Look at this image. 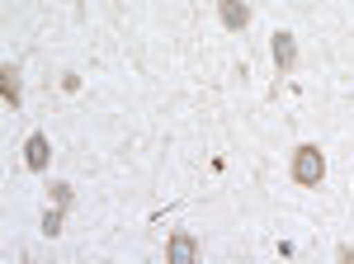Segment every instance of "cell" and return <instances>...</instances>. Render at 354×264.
Segmentation results:
<instances>
[{"instance_id": "obj_7", "label": "cell", "mask_w": 354, "mask_h": 264, "mask_svg": "<svg viewBox=\"0 0 354 264\" xmlns=\"http://www.w3.org/2000/svg\"><path fill=\"white\" fill-rule=\"evenodd\" d=\"M62 212L66 208H57V203L43 212V236H62Z\"/></svg>"}, {"instance_id": "obj_5", "label": "cell", "mask_w": 354, "mask_h": 264, "mask_svg": "<svg viewBox=\"0 0 354 264\" xmlns=\"http://www.w3.org/2000/svg\"><path fill=\"white\" fill-rule=\"evenodd\" d=\"M218 19H222V28L245 33V24H250V5H245V0H218Z\"/></svg>"}, {"instance_id": "obj_8", "label": "cell", "mask_w": 354, "mask_h": 264, "mask_svg": "<svg viewBox=\"0 0 354 264\" xmlns=\"http://www.w3.org/2000/svg\"><path fill=\"white\" fill-rule=\"evenodd\" d=\"M71 198H76V189L66 185V180H57V185H53V203H57V208H71Z\"/></svg>"}, {"instance_id": "obj_4", "label": "cell", "mask_w": 354, "mask_h": 264, "mask_svg": "<svg viewBox=\"0 0 354 264\" xmlns=\"http://www.w3.org/2000/svg\"><path fill=\"white\" fill-rule=\"evenodd\" d=\"M165 260L170 264H194L198 260V241H194L189 232H175V236L165 241Z\"/></svg>"}, {"instance_id": "obj_9", "label": "cell", "mask_w": 354, "mask_h": 264, "mask_svg": "<svg viewBox=\"0 0 354 264\" xmlns=\"http://www.w3.org/2000/svg\"><path fill=\"white\" fill-rule=\"evenodd\" d=\"M335 255H340V260H345V264H354V245H340Z\"/></svg>"}, {"instance_id": "obj_2", "label": "cell", "mask_w": 354, "mask_h": 264, "mask_svg": "<svg viewBox=\"0 0 354 264\" xmlns=\"http://www.w3.org/2000/svg\"><path fill=\"white\" fill-rule=\"evenodd\" d=\"M24 165L33 170V175H43V170L53 165V142H48L43 132H28V142H24Z\"/></svg>"}, {"instance_id": "obj_6", "label": "cell", "mask_w": 354, "mask_h": 264, "mask_svg": "<svg viewBox=\"0 0 354 264\" xmlns=\"http://www.w3.org/2000/svg\"><path fill=\"white\" fill-rule=\"evenodd\" d=\"M0 90H5V104H10V109H19L24 90H19V71H15V66H0Z\"/></svg>"}, {"instance_id": "obj_3", "label": "cell", "mask_w": 354, "mask_h": 264, "mask_svg": "<svg viewBox=\"0 0 354 264\" xmlns=\"http://www.w3.org/2000/svg\"><path fill=\"white\" fill-rule=\"evenodd\" d=\"M270 53H274V71H279V76H288V71L298 66V38H293V33H274Z\"/></svg>"}, {"instance_id": "obj_1", "label": "cell", "mask_w": 354, "mask_h": 264, "mask_svg": "<svg viewBox=\"0 0 354 264\" xmlns=\"http://www.w3.org/2000/svg\"><path fill=\"white\" fill-rule=\"evenodd\" d=\"M293 180H298L302 189H322V180H326V156L312 147V142H302V147H293Z\"/></svg>"}]
</instances>
